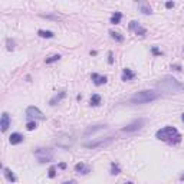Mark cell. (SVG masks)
Wrapping results in <instances>:
<instances>
[{
	"mask_svg": "<svg viewBox=\"0 0 184 184\" xmlns=\"http://www.w3.org/2000/svg\"><path fill=\"white\" fill-rule=\"evenodd\" d=\"M157 88L161 92H167V94H181V92H184V83L179 82L171 76H165V78L160 79V82L157 83Z\"/></svg>",
	"mask_w": 184,
	"mask_h": 184,
	"instance_id": "1",
	"label": "cell"
},
{
	"mask_svg": "<svg viewBox=\"0 0 184 184\" xmlns=\"http://www.w3.org/2000/svg\"><path fill=\"white\" fill-rule=\"evenodd\" d=\"M155 137H157L158 140L168 142V144H177V142L181 141L180 132L177 131V128H174V127H164L161 130H158Z\"/></svg>",
	"mask_w": 184,
	"mask_h": 184,
	"instance_id": "2",
	"label": "cell"
},
{
	"mask_svg": "<svg viewBox=\"0 0 184 184\" xmlns=\"http://www.w3.org/2000/svg\"><path fill=\"white\" fill-rule=\"evenodd\" d=\"M160 98V94L155 91H141V92H137L135 95H132L130 98V102L131 104H148V102H152Z\"/></svg>",
	"mask_w": 184,
	"mask_h": 184,
	"instance_id": "3",
	"label": "cell"
},
{
	"mask_svg": "<svg viewBox=\"0 0 184 184\" xmlns=\"http://www.w3.org/2000/svg\"><path fill=\"white\" fill-rule=\"evenodd\" d=\"M33 154H35V157L38 158V161L42 162V164L52 161L55 157L53 150H50V148H36Z\"/></svg>",
	"mask_w": 184,
	"mask_h": 184,
	"instance_id": "4",
	"label": "cell"
},
{
	"mask_svg": "<svg viewBox=\"0 0 184 184\" xmlns=\"http://www.w3.org/2000/svg\"><path fill=\"white\" fill-rule=\"evenodd\" d=\"M55 144L59 147V148L68 150V148H70V147L73 145V138H72V135L66 134V132H60L55 138Z\"/></svg>",
	"mask_w": 184,
	"mask_h": 184,
	"instance_id": "5",
	"label": "cell"
},
{
	"mask_svg": "<svg viewBox=\"0 0 184 184\" xmlns=\"http://www.w3.org/2000/svg\"><path fill=\"white\" fill-rule=\"evenodd\" d=\"M112 142V138L108 137V138H98L97 141H92V142H87V144H83V145L87 147V148H104V147L109 145Z\"/></svg>",
	"mask_w": 184,
	"mask_h": 184,
	"instance_id": "6",
	"label": "cell"
},
{
	"mask_svg": "<svg viewBox=\"0 0 184 184\" xmlns=\"http://www.w3.org/2000/svg\"><path fill=\"white\" fill-rule=\"evenodd\" d=\"M144 125H145V119H144V118H138V119H135V121H132L131 124H128L127 127H124L122 131H124V132H134V131L141 130Z\"/></svg>",
	"mask_w": 184,
	"mask_h": 184,
	"instance_id": "7",
	"label": "cell"
},
{
	"mask_svg": "<svg viewBox=\"0 0 184 184\" xmlns=\"http://www.w3.org/2000/svg\"><path fill=\"white\" fill-rule=\"evenodd\" d=\"M26 117L27 118H32V119H45L43 114H42V111L36 107H27L26 108Z\"/></svg>",
	"mask_w": 184,
	"mask_h": 184,
	"instance_id": "8",
	"label": "cell"
},
{
	"mask_svg": "<svg viewBox=\"0 0 184 184\" xmlns=\"http://www.w3.org/2000/svg\"><path fill=\"white\" fill-rule=\"evenodd\" d=\"M130 30L135 32L137 35H140V36H145V33H147L145 27H142L141 25H138V22H135V20L130 22Z\"/></svg>",
	"mask_w": 184,
	"mask_h": 184,
	"instance_id": "9",
	"label": "cell"
},
{
	"mask_svg": "<svg viewBox=\"0 0 184 184\" xmlns=\"http://www.w3.org/2000/svg\"><path fill=\"white\" fill-rule=\"evenodd\" d=\"M0 127H2V131L5 132L9 127H10V117L7 112H3L2 114V119H0Z\"/></svg>",
	"mask_w": 184,
	"mask_h": 184,
	"instance_id": "10",
	"label": "cell"
},
{
	"mask_svg": "<svg viewBox=\"0 0 184 184\" xmlns=\"http://www.w3.org/2000/svg\"><path fill=\"white\" fill-rule=\"evenodd\" d=\"M65 97H66V91H60L59 94H56V95H55V97L52 98L50 101H49V105H50V107H55V105H58V104H59Z\"/></svg>",
	"mask_w": 184,
	"mask_h": 184,
	"instance_id": "11",
	"label": "cell"
},
{
	"mask_svg": "<svg viewBox=\"0 0 184 184\" xmlns=\"http://www.w3.org/2000/svg\"><path fill=\"white\" fill-rule=\"evenodd\" d=\"M23 135L22 134H19V132H13L10 137H9V142H10L12 145H16V144H20V142H23Z\"/></svg>",
	"mask_w": 184,
	"mask_h": 184,
	"instance_id": "12",
	"label": "cell"
},
{
	"mask_svg": "<svg viewBox=\"0 0 184 184\" xmlns=\"http://www.w3.org/2000/svg\"><path fill=\"white\" fill-rule=\"evenodd\" d=\"M91 78H92V81H94V83H95L97 87L104 85V83H107V81H108L107 76H101V75H98V73H92Z\"/></svg>",
	"mask_w": 184,
	"mask_h": 184,
	"instance_id": "13",
	"label": "cell"
},
{
	"mask_svg": "<svg viewBox=\"0 0 184 184\" xmlns=\"http://www.w3.org/2000/svg\"><path fill=\"white\" fill-rule=\"evenodd\" d=\"M135 78V73L132 72L131 69H128V68H125V69H122V76H121V79L124 82H127V81H132Z\"/></svg>",
	"mask_w": 184,
	"mask_h": 184,
	"instance_id": "14",
	"label": "cell"
},
{
	"mask_svg": "<svg viewBox=\"0 0 184 184\" xmlns=\"http://www.w3.org/2000/svg\"><path fill=\"white\" fill-rule=\"evenodd\" d=\"M75 171L76 173H79V174H82V175H85V174H88L89 171H91V168L88 167V165H85L83 162H78L75 165Z\"/></svg>",
	"mask_w": 184,
	"mask_h": 184,
	"instance_id": "15",
	"label": "cell"
},
{
	"mask_svg": "<svg viewBox=\"0 0 184 184\" xmlns=\"http://www.w3.org/2000/svg\"><path fill=\"white\" fill-rule=\"evenodd\" d=\"M3 174H5V177L7 180H9V181H10V183H15V181H16V175H15V174H13V171H12L10 168H7V167H5L3 168Z\"/></svg>",
	"mask_w": 184,
	"mask_h": 184,
	"instance_id": "16",
	"label": "cell"
},
{
	"mask_svg": "<svg viewBox=\"0 0 184 184\" xmlns=\"http://www.w3.org/2000/svg\"><path fill=\"white\" fill-rule=\"evenodd\" d=\"M121 19H122V15H121L119 12H115L114 15L111 16V23H112V25H119Z\"/></svg>",
	"mask_w": 184,
	"mask_h": 184,
	"instance_id": "17",
	"label": "cell"
},
{
	"mask_svg": "<svg viewBox=\"0 0 184 184\" xmlns=\"http://www.w3.org/2000/svg\"><path fill=\"white\" fill-rule=\"evenodd\" d=\"M121 173V167H119V164L118 162H111V174L112 175H117V174Z\"/></svg>",
	"mask_w": 184,
	"mask_h": 184,
	"instance_id": "18",
	"label": "cell"
},
{
	"mask_svg": "<svg viewBox=\"0 0 184 184\" xmlns=\"http://www.w3.org/2000/svg\"><path fill=\"white\" fill-rule=\"evenodd\" d=\"M109 35H111V38L114 39V40H117V42H124V36H122L121 33L111 30V32H109Z\"/></svg>",
	"mask_w": 184,
	"mask_h": 184,
	"instance_id": "19",
	"label": "cell"
},
{
	"mask_svg": "<svg viewBox=\"0 0 184 184\" xmlns=\"http://www.w3.org/2000/svg\"><path fill=\"white\" fill-rule=\"evenodd\" d=\"M99 104H101V97L98 94H94L91 97V105L92 107H98Z\"/></svg>",
	"mask_w": 184,
	"mask_h": 184,
	"instance_id": "20",
	"label": "cell"
},
{
	"mask_svg": "<svg viewBox=\"0 0 184 184\" xmlns=\"http://www.w3.org/2000/svg\"><path fill=\"white\" fill-rule=\"evenodd\" d=\"M38 35L40 36V38H48V39H50V38H53L55 36L53 32H50V30H39Z\"/></svg>",
	"mask_w": 184,
	"mask_h": 184,
	"instance_id": "21",
	"label": "cell"
},
{
	"mask_svg": "<svg viewBox=\"0 0 184 184\" xmlns=\"http://www.w3.org/2000/svg\"><path fill=\"white\" fill-rule=\"evenodd\" d=\"M140 9H141V12H142L144 15H151V13H152L151 7H150V6H147L145 3H140Z\"/></svg>",
	"mask_w": 184,
	"mask_h": 184,
	"instance_id": "22",
	"label": "cell"
},
{
	"mask_svg": "<svg viewBox=\"0 0 184 184\" xmlns=\"http://www.w3.org/2000/svg\"><path fill=\"white\" fill-rule=\"evenodd\" d=\"M60 59V55H52V56H49V58H46V63H53V62H58V60Z\"/></svg>",
	"mask_w": 184,
	"mask_h": 184,
	"instance_id": "23",
	"label": "cell"
},
{
	"mask_svg": "<svg viewBox=\"0 0 184 184\" xmlns=\"http://www.w3.org/2000/svg\"><path fill=\"white\" fill-rule=\"evenodd\" d=\"M48 175L50 179H53L55 175H56V167L55 165H50V168H49V171H48Z\"/></svg>",
	"mask_w": 184,
	"mask_h": 184,
	"instance_id": "24",
	"label": "cell"
},
{
	"mask_svg": "<svg viewBox=\"0 0 184 184\" xmlns=\"http://www.w3.org/2000/svg\"><path fill=\"white\" fill-rule=\"evenodd\" d=\"M26 128L29 131H33L35 128H36V122H35V121H29V122L26 124Z\"/></svg>",
	"mask_w": 184,
	"mask_h": 184,
	"instance_id": "25",
	"label": "cell"
},
{
	"mask_svg": "<svg viewBox=\"0 0 184 184\" xmlns=\"http://www.w3.org/2000/svg\"><path fill=\"white\" fill-rule=\"evenodd\" d=\"M7 49H9V50H13V49H15V42L10 40V39H7Z\"/></svg>",
	"mask_w": 184,
	"mask_h": 184,
	"instance_id": "26",
	"label": "cell"
},
{
	"mask_svg": "<svg viewBox=\"0 0 184 184\" xmlns=\"http://www.w3.org/2000/svg\"><path fill=\"white\" fill-rule=\"evenodd\" d=\"M108 63H114V56H112V52H108Z\"/></svg>",
	"mask_w": 184,
	"mask_h": 184,
	"instance_id": "27",
	"label": "cell"
},
{
	"mask_svg": "<svg viewBox=\"0 0 184 184\" xmlns=\"http://www.w3.org/2000/svg\"><path fill=\"white\" fill-rule=\"evenodd\" d=\"M152 53H154V55H162V52H161V50H158V49L154 46V48H152Z\"/></svg>",
	"mask_w": 184,
	"mask_h": 184,
	"instance_id": "28",
	"label": "cell"
},
{
	"mask_svg": "<svg viewBox=\"0 0 184 184\" xmlns=\"http://www.w3.org/2000/svg\"><path fill=\"white\" fill-rule=\"evenodd\" d=\"M165 7H167V9H171V7H174V3L173 2H167V3H165Z\"/></svg>",
	"mask_w": 184,
	"mask_h": 184,
	"instance_id": "29",
	"label": "cell"
},
{
	"mask_svg": "<svg viewBox=\"0 0 184 184\" xmlns=\"http://www.w3.org/2000/svg\"><path fill=\"white\" fill-rule=\"evenodd\" d=\"M171 69L179 70V72H180V70H181V66H180V65H173V66H171Z\"/></svg>",
	"mask_w": 184,
	"mask_h": 184,
	"instance_id": "30",
	"label": "cell"
},
{
	"mask_svg": "<svg viewBox=\"0 0 184 184\" xmlns=\"http://www.w3.org/2000/svg\"><path fill=\"white\" fill-rule=\"evenodd\" d=\"M62 184H76L75 180H70V181H65V183H62Z\"/></svg>",
	"mask_w": 184,
	"mask_h": 184,
	"instance_id": "31",
	"label": "cell"
},
{
	"mask_svg": "<svg viewBox=\"0 0 184 184\" xmlns=\"http://www.w3.org/2000/svg\"><path fill=\"white\" fill-rule=\"evenodd\" d=\"M59 168H62V170H63V168H66V164H65V162H60V164H59Z\"/></svg>",
	"mask_w": 184,
	"mask_h": 184,
	"instance_id": "32",
	"label": "cell"
},
{
	"mask_svg": "<svg viewBox=\"0 0 184 184\" xmlns=\"http://www.w3.org/2000/svg\"><path fill=\"white\" fill-rule=\"evenodd\" d=\"M180 180H181V181H184V174L181 175V177H180Z\"/></svg>",
	"mask_w": 184,
	"mask_h": 184,
	"instance_id": "33",
	"label": "cell"
},
{
	"mask_svg": "<svg viewBox=\"0 0 184 184\" xmlns=\"http://www.w3.org/2000/svg\"><path fill=\"white\" fill-rule=\"evenodd\" d=\"M181 119H183V122H184V112L181 114Z\"/></svg>",
	"mask_w": 184,
	"mask_h": 184,
	"instance_id": "34",
	"label": "cell"
},
{
	"mask_svg": "<svg viewBox=\"0 0 184 184\" xmlns=\"http://www.w3.org/2000/svg\"><path fill=\"white\" fill-rule=\"evenodd\" d=\"M125 184H134V183H131V181H128V183H125Z\"/></svg>",
	"mask_w": 184,
	"mask_h": 184,
	"instance_id": "35",
	"label": "cell"
}]
</instances>
